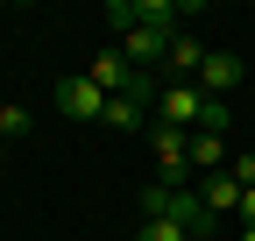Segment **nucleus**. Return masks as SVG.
Returning <instances> with one entry per match:
<instances>
[{"label": "nucleus", "instance_id": "1", "mask_svg": "<svg viewBox=\"0 0 255 241\" xmlns=\"http://www.w3.org/2000/svg\"><path fill=\"white\" fill-rule=\"evenodd\" d=\"M149 149H156V185H177V192H191L199 177H191V135L184 128H163V120L149 114Z\"/></svg>", "mask_w": 255, "mask_h": 241}, {"label": "nucleus", "instance_id": "2", "mask_svg": "<svg viewBox=\"0 0 255 241\" xmlns=\"http://www.w3.org/2000/svg\"><path fill=\"white\" fill-rule=\"evenodd\" d=\"M50 107H57L64 120H78V128H100V120H107V93H100L92 78H57V85H50Z\"/></svg>", "mask_w": 255, "mask_h": 241}, {"label": "nucleus", "instance_id": "3", "mask_svg": "<svg viewBox=\"0 0 255 241\" xmlns=\"http://www.w3.org/2000/svg\"><path fill=\"white\" fill-rule=\"evenodd\" d=\"M142 220H184V227H213V213L199 206V192H177V185H149V192H142Z\"/></svg>", "mask_w": 255, "mask_h": 241}, {"label": "nucleus", "instance_id": "4", "mask_svg": "<svg viewBox=\"0 0 255 241\" xmlns=\"http://www.w3.org/2000/svg\"><path fill=\"white\" fill-rule=\"evenodd\" d=\"M177 14H191V0H107L114 28H170Z\"/></svg>", "mask_w": 255, "mask_h": 241}, {"label": "nucleus", "instance_id": "5", "mask_svg": "<svg viewBox=\"0 0 255 241\" xmlns=\"http://www.w3.org/2000/svg\"><path fill=\"white\" fill-rule=\"evenodd\" d=\"M199 114H206V93H199V85H163V100H156V120H163V128L199 135Z\"/></svg>", "mask_w": 255, "mask_h": 241}, {"label": "nucleus", "instance_id": "6", "mask_svg": "<svg viewBox=\"0 0 255 241\" xmlns=\"http://www.w3.org/2000/svg\"><path fill=\"white\" fill-rule=\"evenodd\" d=\"M85 78L100 85L107 100H121V93H135V78H142V71L121 57V43H107V50H92V71H85Z\"/></svg>", "mask_w": 255, "mask_h": 241}, {"label": "nucleus", "instance_id": "7", "mask_svg": "<svg viewBox=\"0 0 255 241\" xmlns=\"http://www.w3.org/2000/svg\"><path fill=\"white\" fill-rule=\"evenodd\" d=\"M241 78H248V64H241L234 50H206V64H199V78H191V85H199L206 100H227Z\"/></svg>", "mask_w": 255, "mask_h": 241}, {"label": "nucleus", "instance_id": "8", "mask_svg": "<svg viewBox=\"0 0 255 241\" xmlns=\"http://www.w3.org/2000/svg\"><path fill=\"white\" fill-rule=\"evenodd\" d=\"M177 28H121V57L135 71H163V50H170Z\"/></svg>", "mask_w": 255, "mask_h": 241}, {"label": "nucleus", "instance_id": "9", "mask_svg": "<svg viewBox=\"0 0 255 241\" xmlns=\"http://www.w3.org/2000/svg\"><path fill=\"white\" fill-rule=\"evenodd\" d=\"M191 192H199V206H206L213 220H234V206H241V185H234L227 170H213V177H199V185H191Z\"/></svg>", "mask_w": 255, "mask_h": 241}, {"label": "nucleus", "instance_id": "10", "mask_svg": "<svg viewBox=\"0 0 255 241\" xmlns=\"http://www.w3.org/2000/svg\"><path fill=\"white\" fill-rule=\"evenodd\" d=\"M227 135H191V177H213V170H227Z\"/></svg>", "mask_w": 255, "mask_h": 241}, {"label": "nucleus", "instance_id": "11", "mask_svg": "<svg viewBox=\"0 0 255 241\" xmlns=\"http://www.w3.org/2000/svg\"><path fill=\"white\" fill-rule=\"evenodd\" d=\"M100 128H149V107L121 93V100H107V120H100Z\"/></svg>", "mask_w": 255, "mask_h": 241}, {"label": "nucleus", "instance_id": "12", "mask_svg": "<svg viewBox=\"0 0 255 241\" xmlns=\"http://www.w3.org/2000/svg\"><path fill=\"white\" fill-rule=\"evenodd\" d=\"M28 128H36V114H28L21 100H7V107H0V142H14V135H28Z\"/></svg>", "mask_w": 255, "mask_h": 241}, {"label": "nucleus", "instance_id": "13", "mask_svg": "<svg viewBox=\"0 0 255 241\" xmlns=\"http://www.w3.org/2000/svg\"><path fill=\"white\" fill-rule=\"evenodd\" d=\"M227 128H234L227 100H206V114H199V135H227Z\"/></svg>", "mask_w": 255, "mask_h": 241}, {"label": "nucleus", "instance_id": "14", "mask_svg": "<svg viewBox=\"0 0 255 241\" xmlns=\"http://www.w3.org/2000/svg\"><path fill=\"white\" fill-rule=\"evenodd\" d=\"M227 177H234L241 192H248V185H255V156H234V163H227Z\"/></svg>", "mask_w": 255, "mask_h": 241}, {"label": "nucleus", "instance_id": "15", "mask_svg": "<svg viewBox=\"0 0 255 241\" xmlns=\"http://www.w3.org/2000/svg\"><path fill=\"white\" fill-rule=\"evenodd\" d=\"M234 227H255V185L241 192V206H234Z\"/></svg>", "mask_w": 255, "mask_h": 241}, {"label": "nucleus", "instance_id": "16", "mask_svg": "<svg viewBox=\"0 0 255 241\" xmlns=\"http://www.w3.org/2000/svg\"><path fill=\"white\" fill-rule=\"evenodd\" d=\"M241 241H255V227H241Z\"/></svg>", "mask_w": 255, "mask_h": 241}, {"label": "nucleus", "instance_id": "17", "mask_svg": "<svg viewBox=\"0 0 255 241\" xmlns=\"http://www.w3.org/2000/svg\"><path fill=\"white\" fill-rule=\"evenodd\" d=\"M0 149H7V142H0Z\"/></svg>", "mask_w": 255, "mask_h": 241}, {"label": "nucleus", "instance_id": "18", "mask_svg": "<svg viewBox=\"0 0 255 241\" xmlns=\"http://www.w3.org/2000/svg\"><path fill=\"white\" fill-rule=\"evenodd\" d=\"M0 107H7V100H0Z\"/></svg>", "mask_w": 255, "mask_h": 241}]
</instances>
